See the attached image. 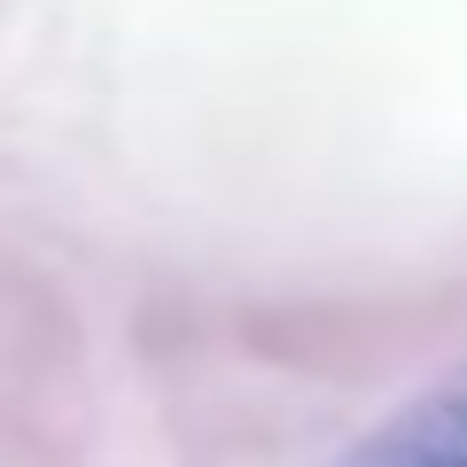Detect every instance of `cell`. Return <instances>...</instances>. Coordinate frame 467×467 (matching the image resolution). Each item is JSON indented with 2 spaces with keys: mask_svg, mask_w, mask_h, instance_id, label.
Instances as JSON below:
<instances>
[{
  "mask_svg": "<svg viewBox=\"0 0 467 467\" xmlns=\"http://www.w3.org/2000/svg\"><path fill=\"white\" fill-rule=\"evenodd\" d=\"M343 467H467V382L436 389V398H413Z\"/></svg>",
  "mask_w": 467,
  "mask_h": 467,
  "instance_id": "1",
  "label": "cell"
}]
</instances>
